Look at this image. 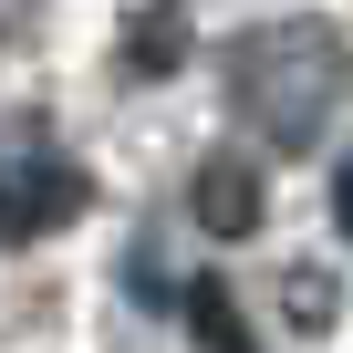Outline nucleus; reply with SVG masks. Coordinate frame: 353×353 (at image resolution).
<instances>
[{
    "mask_svg": "<svg viewBox=\"0 0 353 353\" xmlns=\"http://www.w3.org/2000/svg\"><path fill=\"white\" fill-rule=\"evenodd\" d=\"M343 94H353V52L332 21H260L229 42V114L281 156H301L343 114Z\"/></svg>",
    "mask_w": 353,
    "mask_h": 353,
    "instance_id": "nucleus-1",
    "label": "nucleus"
},
{
    "mask_svg": "<svg viewBox=\"0 0 353 353\" xmlns=\"http://www.w3.org/2000/svg\"><path fill=\"white\" fill-rule=\"evenodd\" d=\"M94 198V176L52 135H0V239H52Z\"/></svg>",
    "mask_w": 353,
    "mask_h": 353,
    "instance_id": "nucleus-2",
    "label": "nucleus"
},
{
    "mask_svg": "<svg viewBox=\"0 0 353 353\" xmlns=\"http://www.w3.org/2000/svg\"><path fill=\"white\" fill-rule=\"evenodd\" d=\"M188 219L208 229V239H250L260 219H270V176H260V156H198V176H188Z\"/></svg>",
    "mask_w": 353,
    "mask_h": 353,
    "instance_id": "nucleus-3",
    "label": "nucleus"
},
{
    "mask_svg": "<svg viewBox=\"0 0 353 353\" xmlns=\"http://www.w3.org/2000/svg\"><path fill=\"white\" fill-rule=\"evenodd\" d=\"M176 42H188V11H176V0H156V11L125 32V63H135V73H176Z\"/></svg>",
    "mask_w": 353,
    "mask_h": 353,
    "instance_id": "nucleus-4",
    "label": "nucleus"
},
{
    "mask_svg": "<svg viewBox=\"0 0 353 353\" xmlns=\"http://www.w3.org/2000/svg\"><path fill=\"white\" fill-rule=\"evenodd\" d=\"M188 322H198V343H208V353H250V332H239V312H229V291H219V281H188Z\"/></svg>",
    "mask_w": 353,
    "mask_h": 353,
    "instance_id": "nucleus-5",
    "label": "nucleus"
},
{
    "mask_svg": "<svg viewBox=\"0 0 353 353\" xmlns=\"http://www.w3.org/2000/svg\"><path fill=\"white\" fill-rule=\"evenodd\" d=\"M332 301H343V291H332V270H291V281H281V322H291V332H322V322H332Z\"/></svg>",
    "mask_w": 353,
    "mask_h": 353,
    "instance_id": "nucleus-6",
    "label": "nucleus"
},
{
    "mask_svg": "<svg viewBox=\"0 0 353 353\" xmlns=\"http://www.w3.org/2000/svg\"><path fill=\"white\" fill-rule=\"evenodd\" d=\"M332 229H343V239H353V156H343V166H332Z\"/></svg>",
    "mask_w": 353,
    "mask_h": 353,
    "instance_id": "nucleus-7",
    "label": "nucleus"
}]
</instances>
